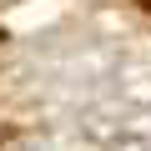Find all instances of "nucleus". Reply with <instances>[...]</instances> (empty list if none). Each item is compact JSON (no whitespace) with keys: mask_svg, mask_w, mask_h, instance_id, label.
<instances>
[{"mask_svg":"<svg viewBox=\"0 0 151 151\" xmlns=\"http://www.w3.org/2000/svg\"><path fill=\"white\" fill-rule=\"evenodd\" d=\"M141 5H146V10H151V0H141Z\"/></svg>","mask_w":151,"mask_h":151,"instance_id":"f257e3e1","label":"nucleus"}]
</instances>
